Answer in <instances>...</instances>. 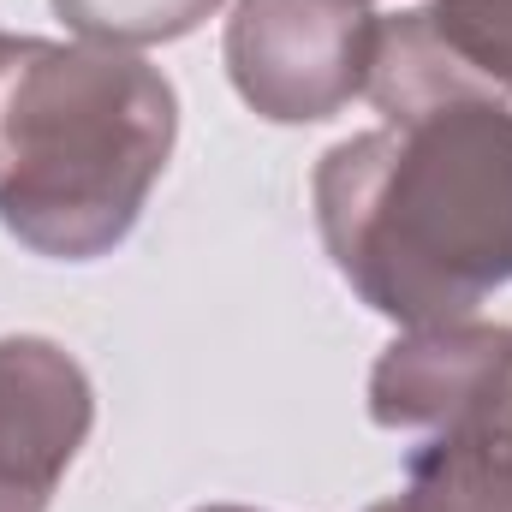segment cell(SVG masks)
<instances>
[{
    "label": "cell",
    "instance_id": "6da1fadb",
    "mask_svg": "<svg viewBox=\"0 0 512 512\" xmlns=\"http://www.w3.org/2000/svg\"><path fill=\"white\" fill-rule=\"evenodd\" d=\"M340 280L399 328L465 322L512 286V108L447 96L340 137L310 179Z\"/></svg>",
    "mask_w": 512,
    "mask_h": 512
},
{
    "label": "cell",
    "instance_id": "7a4b0ae2",
    "mask_svg": "<svg viewBox=\"0 0 512 512\" xmlns=\"http://www.w3.org/2000/svg\"><path fill=\"white\" fill-rule=\"evenodd\" d=\"M173 143L179 90L143 54L0 30V227L24 251H120Z\"/></svg>",
    "mask_w": 512,
    "mask_h": 512
},
{
    "label": "cell",
    "instance_id": "3957f363",
    "mask_svg": "<svg viewBox=\"0 0 512 512\" xmlns=\"http://www.w3.org/2000/svg\"><path fill=\"white\" fill-rule=\"evenodd\" d=\"M382 18L370 0H239L227 18V78L274 126H316L370 90Z\"/></svg>",
    "mask_w": 512,
    "mask_h": 512
},
{
    "label": "cell",
    "instance_id": "277c9868",
    "mask_svg": "<svg viewBox=\"0 0 512 512\" xmlns=\"http://www.w3.org/2000/svg\"><path fill=\"white\" fill-rule=\"evenodd\" d=\"M96 423L84 364L42 334L0 340V512H48Z\"/></svg>",
    "mask_w": 512,
    "mask_h": 512
},
{
    "label": "cell",
    "instance_id": "5b68a950",
    "mask_svg": "<svg viewBox=\"0 0 512 512\" xmlns=\"http://www.w3.org/2000/svg\"><path fill=\"white\" fill-rule=\"evenodd\" d=\"M512 411V328L435 322L405 328L370 376V417L393 435H441Z\"/></svg>",
    "mask_w": 512,
    "mask_h": 512
},
{
    "label": "cell",
    "instance_id": "8992f818",
    "mask_svg": "<svg viewBox=\"0 0 512 512\" xmlns=\"http://www.w3.org/2000/svg\"><path fill=\"white\" fill-rule=\"evenodd\" d=\"M376 512H512V411L411 447L399 495Z\"/></svg>",
    "mask_w": 512,
    "mask_h": 512
},
{
    "label": "cell",
    "instance_id": "52a82bcc",
    "mask_svg": "<svg viewBox=\"0 0 512 512\" xmlns=\"http://www.w3.org/2000/svg\"><path fill=\"white\" fill-rule=\"evenodd\" d=\"M441 54L483 84L489 96H512V0H429L417 6Z\"/></svg>",
    "mask_w": 512,
    "mask_h": 512
},
{
    "label": "cell",
    "instance_id": "ba28073f",
    "mask_svg": "<svg viewBox=\"0 0 512 512\" xmlns=\"http://www.w3.org/2000/svg\"><path fill=\"white\" fill-rule=\"evenodd\" d=\"M54 12L66 18V30L78 42L137 54V48L191 36L197 24H209L221 12V0H54Z\"/></svg>",
    "mask_w": 512,
    "mask_h": 512
},
{
    "label": "cell",
    "instance_id": "9c48e42d",
    "mask_svg": "<svg viewBox=\"0 0 512 512\" xmlns=\"http://www.w3.org/2000/svg\"><path fill=\"white\" fill-rule=\"evenodd\" d=\"M197 512H251V507H197Z\"/></svg>",
    "mask_w": 512,
    "mask_h": 512
},
{
    "label": "cell",
    "instance_id": "30bf717a",
    "mask_svg": "<svg viewBox=\"0 0 512 512\" xmlns=\"http://www.w3.org/2000/svg\"><path fill=\"white\" fill-rule=\"evenodd\" d=\"M370 512H376V507H370Z\"/></svg>",
    "mask_w": 512,
    "mask_h": 512
}]
</instances>
